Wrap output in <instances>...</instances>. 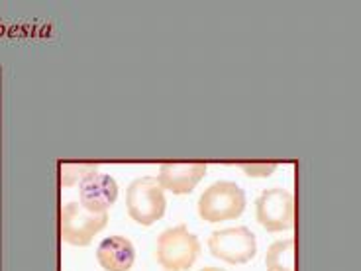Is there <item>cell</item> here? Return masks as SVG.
<instances>
[{
    "mask_svg": "<svg viewBox=\"0 0 361 271\" xmlns=\"http://www.w3.org/2000/svg\"><path fill=\"white\" fill-rule=\"evenodd\" d=\"M109 224V212H90L81 203H67L61 208V238L71 246H89Z\"/></svg>",
    "mask_w": 361,
    "mask_h": 271,
    "instance_id": "cell-5",
    "label": "cell"
},
{
    "mask_svg": "<svg viewBox=\"0 0 361 271\" xmlns=\"http://www.w3.org/2000/svg\"><path fill=\"white\" fill-rule=\"evenodd\" d=\"M242 169H244L250 177H257V179H262V177H267L271 173L277 169V165L275 163H252V165H242Z\"/></svg>",
    "mask_w": 361,
    "mask_h": 271,
    "instance_id": "cell-11",
    "label": "cell"
},
{
    "mask_svg": "<svg viewBox=\"0 0 361 271\" xmlns=\"http://www.w3.org/2000/svg\"><path fill=\"white\" fill-rule=\"evenodd\" d=\"M165 195L155 177H140L128 187L126 208L130 218L142 226H152L165 215Z\"/></svg>",
    "mask_w": 361,
    "mask_h": 271,
    "instance_id": "cell-3",
    "label": "cell"
},
{
    "mask_svg": "<svg viewBox=\"0 0 361 271\" xmlns=\"http://www.w3.org/2000/svg\"><path fill=\"white\" fill-rule=\"evenodd\" d=\"M81 197L79 203L90 212H109V208L116 203L118 199V185L116 181L110 175L92 171L87 177H82L81 185Z\"/></svg>",
    "mask_w": 361,
    "mask_h": 271,
    "instance_id": "cell-7",
    "label": "cell"
},
{
    "mask_svg": "<svg viewBox=\"0 0 361 271\" xmlns=\"http://www.w3.org/2000/svg\"><path fill=\"white\" fill-rule=\"evenodd\" d=\"M207 163H163L157 183L173 195H189L207 175Z\"/></svg>",
    "mask_w": 361,
    "mask_h": 271,
    "instance_id": "cell-8",
    "label": "cell"
},
{
    "mask_svg": "<svg viewBox=\"0 0 361 271\" xmlns=\"http://www.w3.org/2000/svg\"><path fill=\"white\" fill-rule=\"evenodd\" d=\"M208 250L210 253L232 265L252 262L257 252V242L255 236L247 226H235V228H224L212 232L208 240Z\"/></svg>",
    "mask_w": 361,
    "mask_h": 271,
    "instance_id": "cell-4",
    "label": "cell"
},
{
    "mask_svg": "<svg viewBox=\"0 0 361 271\" xmlns=\"http://www.w3.org/2000/svg\"><path fill=\"white\" fill-rule=\"evenodd\" d=\"M257 222L267 232H283L295 222V199L287 189L263 191L255 203Z\"/></svg>",
    "mask_w": 361,
    "mask_h": 271,
    "instance_id": "cell-6",
    "label": "cell"
},
{
    "mask_svg": "<svg viewBox=\"0 0 361 271\" xmlns=\"http://www.w3.org/2000/svg\"><path fill=\"white\" fill-rule=\"evenodd\" d=\"M97 258L104 271H130L135 260L134 244L124 236H110L99 244Z\"/></svg>",
    "mask_w": 361,
    "mask_h": 271,
    "instance_id": "cell-9",
    "label": "cell"
},
{
    "mask_svg": "<svg viewBox=\"0 0 361 271\" xmlns=\"http://www.w3.org/2000/svg\"><path fill=\"white\" fill-rule=\"evenodd\" d=\"M200 271H224V270H220V267H202Z\"/></svg>",
    "mask_w": 361,
    "mask_h": 271,
    "instance_id": "cell-12",
    "label": "cell"
},
{
    "mask_svg": "<svg viewBox=\"0 0 361 271\" xmlns=\"http://www.w3.org/2000/svg\"><path fill=\"white\" fill-rule=\"evenodd\" d=\"M197 208L199 217L210 224L234 220L244 212L245 193L232 181H218L200 195Z\"/></svg>",
    "mask_w": 361,
    "mask_h": 271,
    "instance_id": "cell-2",
    "label": "cell"
},
{
    "mask_svg": "<svg viewBox=\"0 0 361 271\" xmlns=\"http://www.w3.org/2000/svg\"><path fill=\"white\" fill-rule=\"evenodd\" d=\"M267 271H295V238L277 240L265 253Z\"/></svg>",
    "mask_w": 361,
    "mask_h": 271,
    "instance_id": "cell-10",
    "label": "cell"
},
{
    "mask_svg": "<svg viewBox=\"0 0 361 271\" xmlns=\"http://www.w3.org/2000/svg\"><path fill=\"white\" fill-rule=\"evenodd\" d=\"M200 242L185 224L167 228L157 238L155 258L165 271H187L197 262Z\"/></svg>",
    "mask_w": 361,
    "mask_h": 271,
    "instance_id": "cell-1",
    "label": "cell"
}]
</instances>
